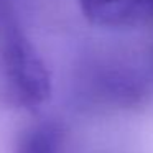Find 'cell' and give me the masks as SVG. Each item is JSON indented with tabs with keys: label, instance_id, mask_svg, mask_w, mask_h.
<instances>
[{
	"label": "cell",
	"instance_id": "cell-3",
	"mask_svg": "<svg viewBox=\"0 0 153 153\" xmlns=\"http://www.w3.org/2000/svg\"><path fill=\"white\" fill-rule=\"evenodd\" d=\"M13 153H66V135L59 123L41 122L20 135Z\"/></svg>",
	"mask_w": 153,
	"mask_h": 153
},
{
	"label": "cell",
	"instance_id": "cell-2",
	"mask_svg": "<svg viewBox=\"0 0 153 153\" xmlns=\"http://www.w3.org/2000/svg\"><path fill=\"white\" fill-rule=\"evenodd\" d=\"M89 23L109 30L153 28V0H77Z\"/></svg>",
	"mask_w": 153,
	"mask_h": 153
},
{
	"label": "cell",
	"instance_id": "cell-1",
	"mask_svg": "<svg viewBox=\"0 0 153 153\" xmlns=\"http://www.w3.org/2000/svg\"><path fill=\"white\" fill-rule=\"evenodd\" d=\"M50 96V71L25 31L15 0H0V105L36 109Z\"/></svg>",
	"mask_w": 153,
	"mask_h": 153
}]
</instances>
